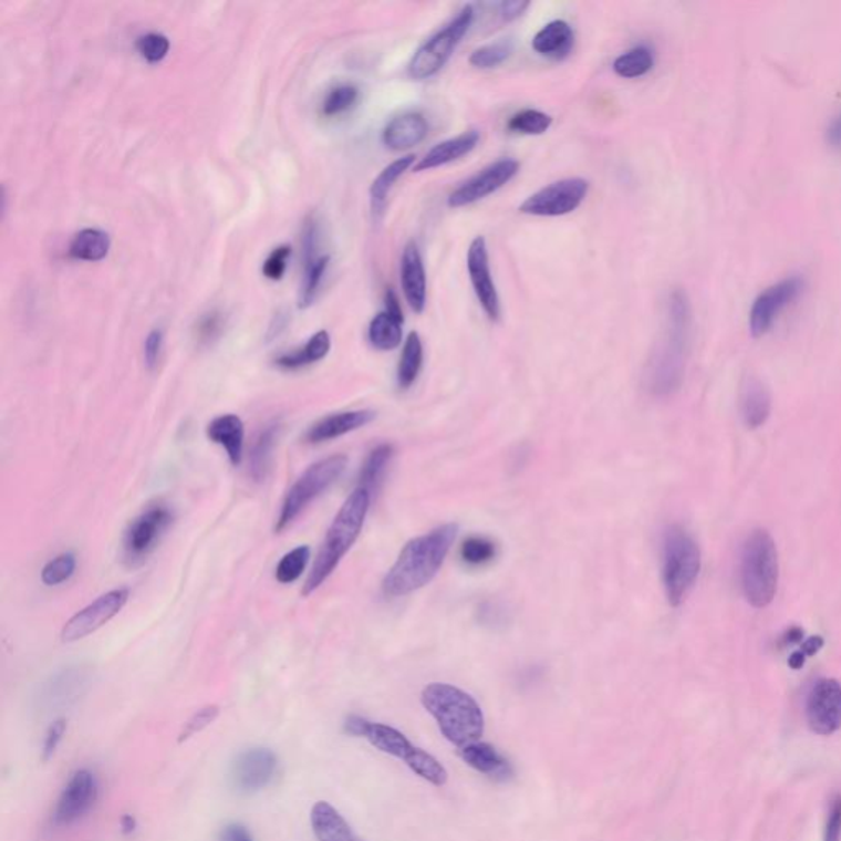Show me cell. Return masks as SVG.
Segmentation results:
<instances>
[{
	"label": "cell",
	"instance_id": "obj_55",
	"mask_svg": "<svg viewBox=\"0 0 841 841\" xmlns=\"http://www.w3.org/2000/svg\"><path fill=\"white\" fill-rule=\"evenodd\" d=\"M137 829L138 822L134 816H131V813H125V816H122L121 830L124 835H134V833L137 832Z\"/></svg>",
	"mask_w": 841,
	"mask_h": 841
},
{
	"label": "cell",
	"instance_id": "obj_39",
	"mask_svg": "<svg viewBox=\"0 0 841 841\" xmlns=\"http://www.w3.org/2000/svg\"><path fill=\"white\" fill-rule=\"evenodd\" d=\"M513 53V45L510 40H500V42L490 43L475 50L470 56V64L480 70H490V68L500 66Z\"/></svg>",
	"mask_w": 841,
	"mask_h": 841
},
{
	"label": "cell",
	"instance_id": "obj_24",
	"mask_svg": "<svg viewBox=\"0 0 841 841\" xmlns=\"http://www.w3.org/2000/svg\"><path fill=\"white\" fill-rule=\"evenodd\" d=\"M206 434L214 444H219L233 467H239L243 459V440L246 427L237 415H222L209 423Z\"/></svg>",
	"mask_w": 841,
	"mask_h": 841
},
{
	"label": "cell",
	"instance_id": "obj_40",
	"mask_svg": "<svg viewBox=\"0 0 841 841\" xmlns=\"http://www.w3.org/2000/svg\"><path fill=\"white\" fill-rule=\"evenodd\" d=\"M359 100V90L354 84H339V86L332 87L325 96L324 104H322V112L329 117L334 115L344 114L349 108L354 107Z\"/></svg>",
	"mask_w": 841,
	"mask_h": 841
},
{
	"label": "cell",
	"instance_id": "obj_17",
	"mask_svg": "<svg viewBox=\"0 0 841 841\" xmlns=\"http://www.w3.org/2000/svg\"><path fill=\"white\" fill-rule=\"evenodd\" d=\"M807 721L817 735H832L841 727V684L820 679L807 697Z\"/></svg>",
	"mask_w": 841,
	"mask_h": 841
},
{
	"label": "cell",
	"instance_id": "obj_3",
	"mask_svg": "<svg viewBox=\"0 0 841 841\" xmlns=\"http://www.w3.org/2000/svg\"><path fill=\"white\" fill-rule=\"evenodd\" d=\"M420 702L447 741L459 748L480 741L485 717L473 695L454 685L434 683L424 687Z\"/></svg>",
	"mask_w": 841,
	"mask_h": 841
},
{
	"label": "cell",
	"instance_id": "obj_10",
	"mask_svg": "<svg viewBox=\"0 0 841 841\" xmlns=\"http://www.w3.org/2000/svg\"><path fill=\"white\" fill-rule=\"evenodd\" d=\"M589 193V181L568 178L539 189L520 206V212L538 217H559L574 212Z\"/></svg>",
	"mask_w": 841,
	"mask_h": 841
},
{
	"label": "cell",
	"instance_id": "obj_2",
	"mask_svg": "<svg viewBox=\"0 0 841 841\" xmlns=\"http://www.w3.org/2000/svg\"><path fill=\"white\" fill-rule=\"evenodd\" d=\"M691 331V301L685 291L674 290L667 300L666 335L651 361L650 385L656 395H671L683 383Z\"/></svg>",
	"mask_w": 841,
	"mask_h": 841
},
{
	"label": "cell",
	"instance_id": "obj_56",
	"mask_svg": "<svg viewBox=\"0 0 841 841\" xmlns=\"http://www.w3.org/2000/svg\"><path fill=\"white\" fill-rule=\"evenodd\" d=\"M806 654L802 653V651H793L792 654H790L789 657V667H792V669H802L803 664H806Z\"/></svg>",
	"mask_w": 841,
	"mask_h": 841
},
{
	"label": "cell",
	"instance_id": "obj_13",
	"mask_svg": "<svg viewBox=\"0 0 841 841\" xmlns=\"http://www.w3.org/2000/svg\"><path fill=\"white\" fill-rule=\"evenodd\" d=\"M278 758L271 749L253 746L237 756L230 769V781L239 793H257L277 778Z\"/></svg>",
	"mask_w": 841,
	"mask_h": 841
},
{
	"label": "cell",
	"instance_id": "obj_4",
	"mask_svg": "<svg viewBox=\"0 0 841 841\" xmlns=\"http://www.w3.org/2000/svg\"><path fill=\"white\" fill-rule=\"evenodd\" d=\"M370 500H372V495L364 488L357 487L342 505L319 549L310 578L301 592L303 596H310L328 580L339 562L347 554L349 549L357 541L367 518Z\"/></svg>",
	"mask_w": 841,
	"mask_h": 841
},
{
	"label": "cell",
	"instance_id": "obj_6",
	"mask_svg": "<svg viewBox=\"0 0 841 841\" xmlns=\"http://www.w3.org/2000/svg\"><path fill=\"white\" fill-rule=\"evenodd\" d=\"M779 582V558L775 539L766 529H755L746 539L741 554V586L755 609L775 600Z\"/></svg>",
	"mask_w": 841,
	"mask_h": 841
},
{
	"label": "cell",
	"instance_id": "obj_33",
	"mask_svg": "<svg viewBox=\"0 0 841 841\" xmlns=\"http://www.w3.org/2000/svg\"><path fill=\"white\" fill-rule=\"evenodd\" d=\"M393 454H395V449H393L392 444H380L378 447H375L362 466L359 487L367 490L370 495L375 494L382 485L390 463H392Z\"/></svg>",
	"mask_w": 841,
	"mask_h": 841
},
{
	"label": "cell",
	"instance_id": "obj_38",
	"mask_svg": "<svg viewBox=\"0 0 841 841\" xmlns=\"http://www.w3.org/2000/svg\"><path fill=\"white\" fill-rule=\"evenodd\" d=\"M551 125V115L544 114L541 111H534V108H526V111L518 112L508 122V128L511 132L523 135L546 134Z\"/></svg>",
	"mask_w": 841,
	"mask_h": 841
},
{
	"label": "cell",
	"instance_id": "obj_52",
	"mask_svg": "<svg viewBox=\"0 0 841 841\" xmlns=\"http://www.w3.org/2000/svg\"><path fill=\"white\" fill-rule=\"evenodd\" d=\"M220 841H253L249 830L240 823H229L220 832Z\"/></svg>",
	"mask_w": 841,
	"mask_h": 841
},
{
	"label": "cell",
	"instance_id": "obj_45",
	"mask_svg": "<svg viewBox=\"0 0 841 841\" xmlns=\"http://www.w3.org/2000/svg\"><path fill=\"white\" fill-rule=\"evenodd\" d=\"M291 249L288 246L278 247L270 253L263 263V274L268 280H281L287 271L288 259H290Z\"/></svg>",
	"mask_w": 841,
	"mask_h": 841
},
{
	"label": "cell",
	"instance_id": "obj_34",
	"mask_svg": "<svg viewBox=\"0 0 841 841\" xmlns=\"http://www.w3.org/2000/svg\"><path fill=\"white\" fill-rule=\"evenodd\" d=\"M420 367H423V342H420L418 332H412L406 339L402 359H399V388H409L418 378Z\"/></svg>",
	"mask_w": 841,
	"mask_h": 841
},
{
	"label": "cell",
	"instance_id": "obj_27",
	"mask_svg": "<svg viewBox=\"0 0 841 841\" xmlns=\"http://www.w3.org/2000/svg\"><path fill=\"white\" fill-rule=\"evenodd\" d=\"M771 415V395L761 380L749 376L741 388V416L749 429L765 426Z\"/></svg>",
	"mask_w": 841,
	"mask_h": 841
},
{
	"label": "cell",
	"instance_id": "obj_12",
	"mask_svg": "<svg viewBox=\"0 0 841 841\" xmlns=\"http://www.w3.org/2000/svg\"><path fill=\"white\" fill-rule=\"evenodd\" d=\"M803 290V280L797 274L782 278L758 294L749 310V331L755 338L765 335L775 324L779 314L799 298Z\"/></svg>",
	"mask_w": 841,
	"mask_h": 841
},
{
	"label": "cell",
	"instance_id": "obj_21",
	"mask_svg": "<svg viewBox=\"0 0 841 841\" xmlns=\"http://www.w3.org/2000/svg\"><path fill=\"white\" fill-rule=\"evenodd\" d=\"M427 127L426 118L418 112H406L392 118L383 131V144L390 150L405 152L426 138Z\"/></svg>",
	"mask_w": 841,
	"mask_h": 841
},
{
	"label": "cell",
	"instance_id": "obj_14",
	"mask_svg": "<svg viewBox=\"0 0 841 841\" xmlns=\"http://www.w3.org/2000/svg\"><path fill=\"white\" fill-rule=\"evenodd\" d=\"M172 521V510L165 505H152L144 513L138 515L124 536V552L127 561L135 562L147 558Z\"/></svg>",
	"mask_w": 841,
	"mask_h": 841
},
{
	"label": "cell",
	"instance_id": "obj_41",
	"mask_svg": "<svg viewBox=\"0 0 841 841\" xmlns=\"http://www.w3.org/2000/svg\"><path fill=\"white\" fill-rule=\"evenodd\" d=\"M76 556L73 552H63V554L56 556L52 561L46 562L45 568H43L42 582L49 586L68 582V580L73 578L74 571H76Z\"/></svg>",
	"mask_w": 841,
	"mask_h": 841
},
{
	"label": "cell",
	"instance_id": "obj_36",
	"mask_svg": "<svg viewBox=\"0 0 841 841\" xmlns=\"http://www.w3.org/2000/svg\"><path fill=\"white\" fill-rule=\"evenodd\" d=\"M310 559L311 549L308 546H300V548L293 549V551L284 554L283 559L278 562L274 578H277L278 582L284 583V585L297 582L303 575Z\"/></svg>",
	"mask_w": 841,
	"mask_h": 841
},
{
	"label": "cell",
	"instance_id": "obj_43",
	"mask_svg": "<svg viewBox=\"0 0 841 841\" xmlns=\"http://www.w3.org/2000/svg\"><path fill=\"white\" fill-rule=\"evenodd\" d=\"M219 717V707L217 705H206V707L199 708L193 717L189 718L183 728L181 735H179V743L188 741L193 736L201 734L203 730L212 725Z\"/></svg>",
	"mask_w": 841,
	"mask_h": 841
},
{
	"label": "cell",
	"instance_id": "obj_50",
	"mask_svg": "<svg viewBox=\"0 0 841 841\" xmlns=\"http://www.w3.org/2000/svg\"><path fill=\"white\" fill-rule=\"evenodd\" d=\"M529 6H531L529 2L508 0V2H501L500 6H498V9H500L501 19L511 22V20H517L518 17L523 15Z\"/></svg>",
	"mask_w": 841,
	"mask_h": 841
},
{
	"label": "cell",
	"instance_id": "obj_47",
	"mask_svg": "<svg viewBox=\"0 0 841 841\" xmlns=\"http://www.w3.org/2000/svg\"><path fill=\"white\" fill-rule=\"evenodd\" d=\"M68 721L64 718H58L49 730H46L45 739H43L42 746V759L43 761H50L56 752L58 746L63 741L64 735H66Z\"/></svg>",
	"mask_w": 841,
	"mask_h": 841
},
{
	"label": "cell",
	"instance_id": "obj_19",
	"mask_svg": "<svg viewBox=\"0 0 841 841\" xmlns=\"http://www.w3.org/2000/svg\"><path fill=\"white\" fill-rule=\"evenodd\" d=\"M402 288L406 303L415 313H423L427 303V280L418 246L409 242L403 250Z\"/></svg>",
	"mask_w": 841,
	"mask_h": 841
},
{
	"label": "cell",
	"instance_id": "obj_25",
	"mask_svg": "<svg viewBox=\"0 0 841 841\" xmlns=\"http://www.w3.org/2000/svg\"><path fill=\"white\" fill-rule=\"evenodd\" d=\"M532 49L541 56L564 60L574 49V30L564 20L549 22L536 33L532 39Z\"/></svg>",
	"mask_w": 841,
	"mask_h": 841
},
{
	"label": "cell",
	"instance_id": "obj_30",
	"mask_svg": "<svg viewBox=\"0 0 841 841\" xmlns=\"http://www.w3.org/2000/svg\"><path fill=\"white\" fill-rule=\"evenodd\" d=\"M331 351V335L328 331H319L314 334L307 345L297 351L288 352V354L280 355L274 361V364L284 370H298L307 367V365L315 364V362L322 361L325 355Z\"/></svg>",
	"mask_w": 841,
	"mask_h": 841
},
{
	"label": "cell",
	"instance_id": "obj_5",
	"mask_svg": "<svg viewBox=\"0 0 841 841\" xmlns=\"http://www.w3.org/2000/svg\"><path fill=\"white\" fill-rule=\"evenodd\" d=\"M344 731L357 738H365L370 745L375 746L378 751L386 755L395 756L403 759L405 765L412 771H415L424 781L434 786H444L447 782V771L439 761L429 752L423 751L418 746L413 745L402 731L388 725L373 724L367 718L351 715L345 720Z\"/></svg>",
	"mask_w": 841,
	"mask_h": 841
},
{
	"label": "cell",
	"instance_id": "obj_42",
	"mask_svg": "<svg viewBox=\"0 0 841 841\" xmlns=\"http://www.w3.org/2000/svg\"><path fill=\"white\" fill-rule=\"evenodd\" d=\"M497 554V546L484 536H473L464 541L460 548V558L470 565L488 564Z\"/></svg>",
	"mask_w": 841,
	"mask_h": 841
},
{
	"label": "cell",
	"instance_id": "obj_20",
	"mask_svg": "<svg viewBox=\"0 0 841 841\" xmlns=\"http://www.w3.org/2000/svg\"><path fill=\"white\" fill-rule=\"evenodd\" d=\"M375 412L370 409H359V412L338 413V415L325 416L310 427L307 433V443L321 444L328 440L338 439L344 434L352 430L361 429L375 419Z\"/></svg>",
	"mask_w": 841,
	"mask_h": 841
},
{
	"label": "cell",
	"instance_id": "obj_31",
	"mask_svg": "<svg viewBox=\"0 0 841 841\" xmlns=\"http://www.w3.org/2000/svg\"><path fill=\"white\" fill-rule=\"evenodd\" d=\"M108 249H111V239L107 233L97 229H84L74 236L70 253L76 260L100 262L107 257Z\"/></svg>",
	"mask_w": 841,
	"mask_h": 841
},
{
	"label": "cell",
	"instance_id": "obj_37",
	"mask_svg": "<svg viewBox=\"0 0 841 841\" xmlns=\"http://www.w3.org/2000/svg\"><path fill=\"white\" fill-rule=\"evenodd\" d=\"M329 262H331L329 256H321L319 259L313 260V262L304 264L303 283H301L300 291L301 308H308L310 304H313L315 294H318L322 280H324Z\"/></svg>",
	"mask_w": 841,
	"mask_h": 841
},
{
	"label": "cell",
	"instance_id": "obj_23",
	"mask_svg": "<svg viewBox=\"0 0 841 841\" xmlns=\"http://www.w3.org/2000/svg\"><path fill=\"white\" fill-rule=\"evenodd\" d=\"M311 829L318 841H362L335 807L319 800L311 809Z\"/></svg>",
	"mask_w": 841,
	"mask_h": 841
},
{
	"label": "cell",
	"instance_id": "obj_44",
	"mask_svg": "<svg viewBox=\"0 0 841 841\" xmlns=\"http://www.w3.org/2000/svg\"><path fill=\"white\" fill-rule=\"evenodd\" d=\"M137 50L145 60L158 63L169 52V40L162 33H147L137 40Z\"/></svg>",
	"mask_w": 841,
	"mask_h": 841
},
{
	"label": "cell",
	"instance_id": "obj_26",
	"mask_svg": "<svg viewBox=\"0 0 841 841\" xmlns=\"http://www.w3.org/2000/svg\"><path fill=\"white\" fill-rule=\"evenodd\" d=\"M478 141H480V134L477 131H469L449 138V141L440 142L436 147L430 148L424 158H420L418 165L415 166V172L439 168L447 163L466 157L477 147Z\"/></svg>",
	"mask_w": 841,
	"mask_h": 841
},
{
	"label": "cell",
	"instance_id": "obj_48",
	"mask_svg": "<svg viewBox=\"0 0 841 841\" xmlns=\"http://www.w3.org/2000/svg\"><path fill=\"white\" fill-rule=\"evenodd\" d=\"M163 352V332L159 331V329H155V331H152L150 334H148V338L145 339V345H144V359H145V365H147L148 368L154 370L158 365L159 357H162Z\"/></svg>",
	"mask_w": 841,
	"mask_h": 841
},
{
	"label": "cell",
	"instance_id": "obj_18",
	"mask_svg": "<svg viewBox=\"0 0 841 841\" xmlns=\"http://www.w3.org/2000/svg\"><path fill=\"white\" fill-rule=\"evenodd\" d=\"M467 270H469L470 283L481 310L490 321H498L501 313L500 297L491 277L490 259H488L487 242L484 237H475L470 243L467 250Z\"/></svg>",
	"mask_w": 841,
	"mask_h": 841
},
{
	"label": "cell",
	"instance_id": "obj_8",
	"mask_svg": "<svg viewBox=\"0 0 841 841\" xmlns=\"http://www.w3.org/2000/svg\"><path fill=\"white\" fill-rule=\"evenodd\" d=\"M349 459L342 454L328 457L313 464L288 490L281 505L280 515H278L274 531L281 532L288 528L311 503L315 498L321 497L332 484L347 469Z\"/></svg>",
	"mask_w": 841,
	"mask_h": 841
},
{
	"label": "cell",
	"instance_id": "obj_15",
	"mask_svg": "<svg viewBox=\"0 0 841 841\" xmlns=\"http://www.w3.org/2000/svg\"><path fill=\"white\" fill-rule=\"evenodd\" d=\"M128 595H131L128 589H115L104 593L86 609L77 612L73 619L68 620L66 625L61 630V640L64 643H74L103 629L105 623L111 622L124 609Z\"/></svg>",
	"mask_w": 841,
	"mask_h": 841
},
{
	"label": "cell",
	"instance_id": "obj_35",
	"mask_svg": "<svg viewBox=\"0 0 841 841\" xmlns=\"http://www.w3.org/2000/svg\"><path fill=\"white\" fill-rule=\"evenodd\" d=\"M653 66V52L647 46H636V49H631L630 52L620 54L616 58L615 63H613V71L620 77L634 80V77H641L650 73Z\"/></svg>",
	"mask_w": 841,
	"mask_h": 841
},
{
	"label": "cell",
	"instance_id": "obj_11",
	"mask_svg": "<svg viewBox=\"0 0 841 841\" xmlns=\"http://www.w3.org/2000/svg\"><path fill=\"white\" fill-rule=\"evenodd\" d=\"M100 782L87 769H77L68 779L53 810L54 827H70L83 819L96 806Z\"/></svg>",
	"mask_w": 841,
	"mask_h": 841
},
{
	"label": "cell",
	"instance_id": "obj_1",
	"mask_svg": "<svg viewBox=\"0 0 841 841\" xmlns=\"http://www.w3.org/2000/svg\"><path fill=\"white\" fill-rule=\"evenodd\" d=\"M459 526L449 523L433 529L427 534L412 539L399 552L393 568L383 579L382 589L386 596H405L436 578L444 559L449 554L457 538Z\"/></svg>",
	"mask_w": 841,
	"mask_h": 841
},
{
	"label": "cell",
	"instance_id": "obj_46",
	"mask_svg": "<svg viewBox=\"0 0 841 841\" xmlns=\"http://www.w3.org/2000/svg\"><path fill=\"white\" fill-rule=\"evenodd\" d=\"M222 329V315L212 311V313L206 314L205 318L199 321L198 329H196V339H198L199 344H212V342L219 338Z\"/></svg>",
	"mask_w": 841,
	"mask_h": 841
},
{
	"label": "cell",
	"instance_id": "obj_53",
	"mask_svg": "<svg viewBox=\"0 0 841 841\" xmlns=\"http://www.w3.org/2000/svg\"><path fill=\"white\" fill-rule=\"evenodd\" d=\"M803 630L799 626H792L781 636V647L792 646V644L802 643Z\"/></svg>",
	"mask_w": 841,
	"mask_h": 841
},
{
	"label": "cell",
	"instance_id": "obj_54",
	"mask_svg": "<svg viewBox=\"0 0 841 841\" xmlns=\"http://www.w3.org/2000/svg\"><path fill=\"white\" fill-rule=\"evenodd\" d=\"M823 647V640L820 636H812L809 637V640L803 641L802 646H800V651H802L806 656H813V654L819 653L820 650Z\"/></svg>",
	"mask_w": 841,
	"mask_h": 841
},
{
	"label": "cell",
	"instance_id": "obj_16",
	"mask_svg": "<svg viewBox=\"0 0 841 841\" xmlns=\"http://www.w3.org/2000/svg\"><path fill=\"white\" fill-rule=\"evenodd\" d=\"M520 172V163L517 159L503 158L491 163L487 168L478 172L473 178L467 179L447 199L449 208H464L481 201L487 196L494 195L498 189L511 181Z\"/></svg>",
	"mask_w": 841,
	"mask_h": 841
},
{
	"label": "cell",
	"instance_id": "obj_51",
	"mask_svg": "<svg viewBox=\"0 0 841 841\" xmlns=\"http://www.w3.org/2000/svg\"><path fill=\"white\" fill-rule=\"evenodd\" d=\"M827 144L835 150L841 152V108L830 118L826 131Z\"/></svg>",
	"mask_w": 841,
	"mask_h": 841
},
{
	"label": "cell",
	"instance_id": "obj_9",
	"mask_svg": "<svg viewBox=\"0 0 841 841\" xmlns=\"http://www.w3.org/2000/svg\"><path fill=\"white\" fill-rule=\"evenodd\" d=\"M475 19L473 6H466L460 10L459 15L439 33L427 40L423 46L415 53L408 64V73L413 80L424 81L436 76L447 61L450 60L457 46L463 42L466 33L469 32Z\"/></svg>",
	"mask_w": 841,
	"mask_h": 841
},
{
	"label": "cell",
	"instance_id": "obj_49",
	"mask_svg": "<svg viewBox=\"0 0 841 841\" xmlns=\"http://www.w3.org/2000/svg\"><path fill=\"white\" fill-rule=\"evenodd\" d=\"M841 839V796L833 800L830 809L829 820H827L826 839L823 841H840Z\"/></svg>",
	"mask_w": 841,
	"mask_h": 841
},
{
	"label": "cell",
	"instance_id": "obj_29",
	"mask_svg": "<svg viewBox=\"0 0 841 841\" xmlns=\"http://www.w3.org/2000/svg\"><path fill=\"white\" fill-rule=\"evenodd\" d=\"M403 315L382 311L372 319L368 325V341L378 351H393L402 344Z\"/></svg>",
	"mask_w": 841,
	"mask_h": 841
},
{
	"label": "cell",
	"instance_id": "obj_22",
	"mask_svg": "<svg viewBox=\"0 0 841 841\" xmlns=\"http://www.w3.org/2000/svg\"><path fill=\"white\" fill-rule=\"evenodd\" d=\"M459 756L475 771L481 772L488 778L497 779V781H507L513 775V769H511L508 759L488 743H470V745L459 749Z\"/></svg>",
	"mask_w": 841,
	"mask_h": 841
},
{
	"label": "cell",
	"instance_id": "obj_7",
	"mask_svg": "<svg viewBox=\"0 0 841 841\" xmlns=\"http://www.w3.org/2000/svg\"><path fill=\"white\" fill-rule=\"evenodd\" d=\"M702 556L695 539L683 526H671L664 534L663 580L671 605L679 606L700 574Z\"/></svg>",
	"mask_w": 841,
	"mask_h": 841
},
{
	"label": "cell",
	"instance_id": "obj_32",
	"mask_svg": "<svg viewBox=\"0 0 841 841\" xmlns=\"http://www.w3.org/2000/svg\"><path fill=\"white\" fill-rule=\"evenodd\" d=\"M278 436H280V424L278 423L268 424L257 436L252 450H250V477L253 480L262 481L267 477L268 470H270L271 453H273Z\"/></svg>",
	"mask_w": 841,
	"mask_h": 841
},
{
	"label": "cell",
	"instance_id": "obj_28",
	"mask_svg": "<svg viewBox=\"0 0 841 841\" xmlns=\"http://www.w3.org/2000/svg\"><path fill=\"white\" fill-rule=\"evenodd\" d=\"M415 155H406V157L398 158L376 176L372 188H370V203H372V210L376 217L382 216L393 185L408 172L409 166L415 163Z\"/></svg>",
	"mask_w": 841,
	"mask_h": 841
}]
</instances>
